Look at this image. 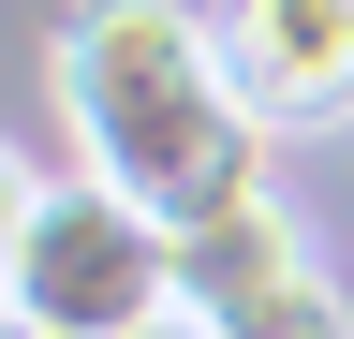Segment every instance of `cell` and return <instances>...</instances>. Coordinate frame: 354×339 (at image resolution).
<instances>
[{
	"instance_id": "obj_6",
	"label": "cell",
	"mask_w": 354,
	"mask_h": 339,
	"mask_svg": "<svg viewBox=\"0 0 354 339\" xmlns=\"http://www.w3.org/2000/svg\"><path fill=\"white\" fill-rule=\"evenodd\" d=\"M133 339H221V325L207 310H162V325H133Z\"/></svg>"
},
{
	"instance_id": "obj_7",
	"label": "cell",
	"mask_w": 354,
	"mask_h": 339,
	"mask_svg": "<svg viewBox=\"0 0 354 339\" xmlns=\"http://www.w3.org/2000/svg\"><path fill=\"white\" fill-rule=\"evenodd\" d=\"M0 339H44V325H0Z\"/></svg>"
},
{
	"instance_id": "obj_5",
	"label": "cell",
	"mask_w": 354,
	"mask_h": 339,
	"mask_svg": "<svg viewBox=\"0 0 354 339\" xmlns=\"http://www.w3.org/2000/svg\"><path fill=\"white\" fill-rule=\"evenodd\" d=\"M207 325H221V339H354V295H339V280L295 251V266H266L251 295H221Z\"/></svg>"
},
{
	"instance_id": "obj_1",
	"label": "cell",
	"mask_w": 354,
	"mask_h": 339,
	"mask_svg": "<svg viewBox=\"0 0 354 339\" xmlns=\"http://www.w3.org/2000/svg\"><path fill=\"white\" fill-rule=\"evenodd\" d=\"M44 89H59L74 162H104L162 222H207V206L266 192V133L281 118L236 89L221 15H192V0H74L44 30Z\"/></svg>"
},
{
	"instance_id": "obj_3",
	"label": "cell",
	"mask_w": 354,
	"mask_h": 339,
	"mask_svg": "<svg viewBox=\"0 0 354 339\" xmlns=\"http://www.w3.org/2000/svg\"><path fill=\"white\" fill-rule=\"evenodd\" d=\"M221 15V59H236V89L281 118H339L354 104V0H207Z\"/></svg>"
},
{
	"instance_id": "obj_2",
	"label": "cell",
	"mask_w": 354,
	"mask_h": 339,
	"mask_svg": "<svg viewBox=\"0 0 354 339\" xmlns=\"http://www.w3.org/2000/svg\"><path fill=\"white\" fill-rule=\"evenodd\" d=\"M177 310V222L148 192H118L104 162L74 177H15L0 206V325H44V339H133Z\"/></svg>"
},
{
	"instance_id": "obj_4",
	"label": "cell",
	"mask_w": 354,
	"mask_h": 339,
	"mask_svg": "<svg viewBox=\"0 0 354 339\" xmlns=\"http://www.w3.org/2000/svg\"><path fill=\"white\" fill-rule=\"evenodd\" d=\"M295 206L281 192H236V206H207V222H177V310H221V295H251L266 266H295Z\"/></svg>"
}]
</instances>
